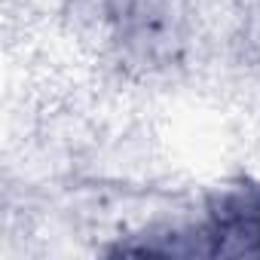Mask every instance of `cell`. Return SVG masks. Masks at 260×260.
<instances>
[{
	"instance_id": "obj_1",
	"label": "cell",
	"mask_w": 260,
	"mask_h": 260,
	"mask_svg": "<svg viewBox=\"0 0 260 260\" xmlns=\"http://www.w3.org/2000/svg\"><path fill=\"white\" fill-rule=\"evenodd\" d=\"M101 254L147 260H251L260 257V178L236 175L208 187L196 214L119 236Z\"/></svg>"
},
{
	"instance_id": "obj_2",
	"label": "cell",
	"mask_w": 260,
	"mask_h": 260,
	"mask_svg": "<svg viewBox=\"0 0 260 260\" xmlns=\"http://www.w3.org/2000/svg\"><path fill=\"white\" fill-rule=\"evenodd\" d=\"M101 22L119 64L141 77H162L187 64L193 13L187 0H98Z\"/></svg>"
},
{
	"instance_id": "obj_3",
	"label": "cell",
	"mask_w": 260,
	"mask_h": 260,
	"mask_svg": "<svg viewBox=\"0 0 260 260\" xmlns=\"http://www.w3.org/2000/svg\"><path fill=\"white\" fill-rule=\"evenodd\" d=\"M242 46H245V55L251 58V64L260 68V4L242 22Z\"/></svg>"
}]
</instances>
